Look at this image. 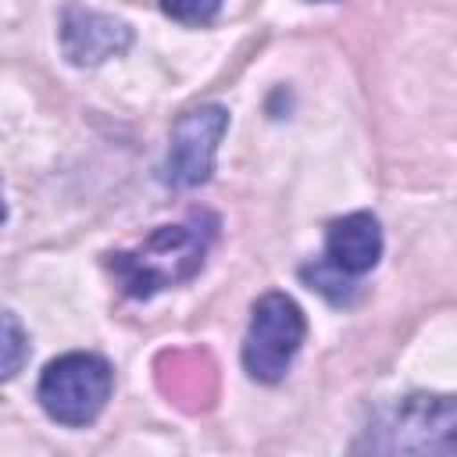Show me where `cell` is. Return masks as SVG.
<instances>
[{"label": "cell", "mask_w": 457, "mask_h": 457, "mask_svg": "<svg viewBox=\"0 0 457 457\" xmlns=\"http://www.w3.org/2000/svg\"><path fill=\"white\" fill-rule=\"evenodd\" d=\"M214 236H218V221L207 211H193L179 225L154 228L132 250L111 253L107 264L129 296L146 300L161 289H171V286L193 278L204 268Z\"/></svg>", "instance_id": "1"}, {"label": "cell", "mask_w": 457, "mask_h": 457, "mask_svg": "<svg viewBox=\"0 0 457 457\" xmlns=\"http://www.w3.org/2000/svg\"><path fill=\"white\" fill-rule=\"evenodd\" d=\"M371 450L446 453L457 450V393H411L375 418Z\"/></svg>", "instance_id": "2"}, {"label": "cell", "mask_w": 457, "mask_h": 457, "mask_svg": "<svg viewBox=\"0 0 457 457\" xmlns=\"http://www.w3.org/2000/svg\"><path fill=\"white\" fill-rule=\"evenodd\" d=\"M114 371L100 353H61L50 361L39 375V407L68 428H82L100 418V411L111 400Z\"/></svg>", "instance_id": "3"}, {"label": "cell", "mask_w": 457, "mask_h": 457, "mask_svg": "<svg viewBox=\"0 0 457 457\" xmlns=\"http://www.w3.org/2000/svg\"><path fill=\"white\" fill-rule=\"evenodd\" d=\"M307 336V318L300 303L286 293H264L250 311V328L243 339V368L253 382L286 378L293 357Z\"/></svg>", "instance_id": "4"}, {"label": "cell", "mask_w": 457, "mask_h": 457, "mask_svg": "<svg viewBox=\"0 0 457 457\" xmlns=\"http://www.w3.org/2000/svg\"><path fill=\"white\" fill-rule=\"evenodd\" d=\"M228 129V111L221 104H200L179 114L168 139V157L161 168L164 186L171 189H193L204 186L214 171L218 143Z\"/></svg>", "instance_id": "5"}, {"label": "cell", "mask_w": 457, "mask_h": 457, "mask_svg": "<svg viewBox=\"0 0 457 457\" xmlns=\"http://www.w3.org/2000/svg\"><path fill=\"white\" fill-rule=\"evenodd\" d=\"M132 46V29L104 11L89 7H64L61 14V50L75 68H93L111 57H121Z\"/></svg>", "instance_id": "6"}, {"label": "cell", "mask_w": 457, "mask_h": 457, "mask_svg": "<svg viewBox=\"0 0 457 457\" xmlns=\"http://www.w3.org/2000/svg\"><path fill=\"white\" fill-rule=\"evenodd\" d=\"M382 257V228L378 218L368 211L343 214L325 232V261L339 268L346 278L368 275Z\"/></svg>", "instance_id": "7"}, {"label": "cell", "mask_w": 457, "mask_h": 457, "mask_svg": "<svg viewBox=\"0 0 457 457\" xmlns=\"http://www.w3.org/2000/svg\"><path fill=\"white\" fill-rule=\"evenodd\" d=\"M161 11L179 25H207L218 18L221 0H161Z\"/></svg>", "instance_id": "8"}, {"label": "cell", "mask_w": 457, "mask_h": 457, "mask_svg": "<svg viewBox=\"0 0 457 457\" xmlns=\"http://www.w3.org/2000/svg\"><path fill=\"white\" fill-rule=\"evenodd\" d=\"M25 343H29V336L21 332L14 311H7L4 314V378H14L18 375V368L25 361V350H29Z\"/></svg>", "instance_id": "9"}]
</instances>
